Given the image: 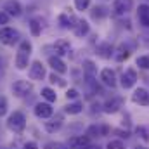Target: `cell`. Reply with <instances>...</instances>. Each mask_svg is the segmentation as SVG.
<instances>
[{"instance_id":"obj_1","label":"cell","mask_w":149,"mask_h":149,"mask_svg":"<svg viewBox=\"0 0 149 149\" xmlns=\"http://www.w3.org/2000/svg\"><path fill=\"white\" fill-rule=\"evenodd\" d=\"M7 128L12 130L14 134H21L26 128V116L21 111H14L7 120Z\"/></svg>"},{"instance_id":"obj_2","label":"cell","mask_w":149,"mask_h":149,"mask_svg":"<svg viewBox=\"0 0 149 149\" xmlns=\"http://www.w3.org/2000/svg\"><path fill=\"white\" fill-rule=\"evenodd\" d=\"M19 38H21L19 37V31L14 30V28H2L0 30V42L3 45H14V43L21 42Z\"/></svg>"},{"instance_id":"obj_3","label":"cell","mask_w":149,"mask_h":149,"mask_svg":"<svg viewBox=\"0 0 149 149\" xmlns=\"http://www.w3.org/2000/svg\"><path fill=\"white\" fill-rule=\"evenodd\" d=\"M31 90H33V85H31L30 81H26V80H17V81L12 85V92H14L16 97H24V95H28Z\"/></svg>"},{"instance_id":"obj_4","label":"cell","mask_w":149,"mask_h":149,"mask_svg":"<svg viewBox=\"0 0 149 149\" xmlns=\"http://www.w3.org/2000/svg\"><path fill=\"white\" fill-rule=\"evenodd\" d=\"M135 81H137V73H135V70H127L123 76H121V87L123 88H132L134 85H135Z\"/></svg>"},{"instance_id":"obj_5","label":"cell","mask_w":149,"mask_h":149,"mask_svg":"<svg viewBox=\"0 0 149 149\" xmlns=\"http://www.w3.org/2000/svg\"><path fill=\"white\" fill-rule=\"evenodd\" d=\"M35 114H37L38 118H50L52 114H54V109H52V106L49 104V102H38L37 106H35Z\"/></svg>"},{"instance_id":"obj_6","label":"cell","mask_w":149,"mask_h":149,"mask_svg":"<svg viewBox=\"0 0 149 149\" xmlns=\"http://www.w3.org/2000/svg\"><path fill=\"white\" fill-rule=\"evenodd\" d=\"M130 9H132V0H114V3H113V10L118 16L127 14Z\"/></svg>"},{"instance_id":"obj_7","label":"cell","mask_w":149,"mask_h":149,"mask_svg":"<svg viewBox=\"0 0 149 149\" xmlns=\"http://www.w3.org/2000/svg\"><path fill=\"white\" fill-rule=\"evenodd\" d=\"M45 76V68L40 61H35L31 66H30V78L31 80H42Z\"/></svg>"},{"instance_id":"obj_8","label":"cell","mask_w":149,"mask_h":149,"mask_svg":"<svg viewBox=\"0 0 149 149\" xmlns=\"http://www.w3.org/2000/svg\"><path fill=\"white\" fill-rule=\"evenodd\" d=\"M132 99H134V102H137L141 106H149V92L146 88H137L134 92Z\"/></svg>"},{"instance_id":"obj_9","label":"cell","mask_w":149,"mask_h":149,"mask_svg":"<svg viewBox=\"0 0 149 149\" xmlns=\"http://www.w3.org/2000/svg\"><path fill=\"white\" fill-rule=\"evenodd\" d=\"M101 80H102L104 85H108V87H111V88L116 87V74H114V71L109 70V68H106V70L101 71Z\"/></svg>"},{"instance_id":"obj_10","label":"cell","mask_w":149,"mask_h":149,"mask_svg":"<svg viewBox=\"0 0 149 149\" xmlns=\"http://www.w3.org/2000/svg\"><path fill=\"white\" fill-rule=\"evenodd\" d=\"M3 10H5L9 16H16V17L21 16V12H23V10H21V5H19L16 0H7L5 5H3Z\"/></svg>"},{"instance_id":"obj_11","label":"cell","mask_w":149,"mask_h":149,"mask_svg":"<svg viewBox=\"0 0 149 149\" xmlns=\"http://www.w3.org/2000/svg\"><path fill=\"white\" fill-rule=\"evenodd\" d=\"M88 137L87 135H78V137H71L70 139V146L73 149H81V148H87L88 146Z\"/></svg>"},{"instance_id":"obj_12","label":"cell","mask_w":149,"mask_h":149,"mask_svg":"<svg viewBox=\"0 0 149 149\" xmlns=\"http://www.w3.org/2000/svg\"><path fill=\"white\" fill-rule=\"evenodd\" d=\"M28 59H30V54L24 52V50H17V56H16V68L17 70H24L28 66Z\"/></svg>"},{"instance_id":"obj_13","label":"cell","mask_w":149,"mask_h":149,"mask_svg":"<svg viewBox=\"0 0 149 149\" xmlns=\"http://www.w3.org/2000/svg\"><path fill=\"white\" fill-rule=\"evenodd\" d=\"M49 66H50L54 71H57V73H66V64H64L59 57L50 56V57H49Z\"/></svg>"},{"instance_id":"obj_14","label":"cell","mask_w":149,"mask_h":149,"mask_svg":"<svg viewBox=\"0 0 149 149\" xmlns=\"http://www.w3.org/2000/svg\"><path fill=\"white\" fill-rule=\"evenodd\" d=\"M139 21L142 26L149 28V5H139Z\"/></svg>"},{"instance_id":"obj_15","label":"cell","mask_w":149,"mask_h":149,"mask_svg":"<svg viewBox=\"0 0 149 149\" xmlns=\"http://www.w3.org/2000/svg\"><path fill=\"white\" fill-rule=\"evenodd\" d=\"M120 106H121V99L120 97H114V99L108 101L104 104V113H116L120 109Z\"/></svg>"},{"instance_id":"obj_16","label":"cell","mask_w":149,"mask_h":149,"mask_svg":"<svg viewBox=\"0 0 149 149\" xmlns=\"http://www.w3.org/2000/svg\"><path fill=\"white\" fill-rule=\"evenodd\" d=\"M73 31H74L76 37H83V35H87V33H88V23H87V21H76Z\"/></svg>"},{"instance_id":"obj_17","label":"cell","mask_w":149,"mask_h":149,"mask_svg":"<svg viewBox=\"0 0 149 149\" xmlns=\"http://www.w3.org/2000/svg\"><path fill=\"white\" fill-rule=\"evenodd\" d=\"M54 49H56V52H57L59 56H63V54L70 52V42H68V40H57V42L54 43Z\"/></svg>"},{"instance_id":"obj_18","label":"cell","mask_w":149,"mask_h":149,"mask_svg":"<svg viewBox=\"0 0 149 149\" xmlns=\"http://www.w3.org/2000/svg\"><path fill=\"white\" fill-rule=\"evenodd\" d=\"M59 23L63 24V28H74L76 19L71 17V16H68V14H61V16H59Z\"/></svg>"},{"instance_id":"obj_19","label":"cell","mask_w":149,"mask_h":149,"mask_svg":"<svg viewBox=\"0 0 149 149\" xmlns=\"http://www.w3.org/2000/svg\"><path fill=\"white\" fill-rule=\"evenodd\" d=\"M42 97L50 104V102H56V99H57V95H56V92L52 90V88H49V87H45V88H42Z\"/></svg>"},{"instance_id":"obj_20","label":"cell","mask_w":149,"mask_h":149,"mask_svg":"<svg viewBox=\"0 0 149 149\" xmlns=\"http://www.w3.org/2000/svg\"><path fill=\"white\" fill-rule=\"evenodd\" d=\"M61 127H63V120H61V118H57V120H54V121H47V123H45V130H47V132H50V134H52V132H56V130H59Z\"/></svg>"},{"instance_id":"obj_21","label":"cell","mask_w":149,"mask_h":149,"mask_svg":"<svg viewBox=\"0 0 149 149\" xmlns=\"http://www.w3.org/2000/svg\"><path fill=\"white\" fill-rule=\"evenodd\" d=\"M81 108H83V106H81L80 102H73V104H68V106L64 108V111L70 113V114H78V113L81 111Z\"/></svg>"},{"instance_id":"obj_22","label":"cell","mask_w":149,"mask_h":149,"mask_svg":"<svg viewBox=\"0 0 149 149\" xmlns=\"http://www.w3.org/2000/svg\"><path fill=\"white\" fill-rule=\"evenodd\" d=\"M30 31H31L33 37H38V35L42 33V24H38V21L31 19V21H30Z\"/></svg>"},{"instance_id":"obj_23","label":"cell","mask_w":149,"mask_h":149,"mask_svg":"<svg viewBox=\"0 0 149 149\" xmlns=\"http://www.w3.org/2000/svg\"><path fill=\"white\" fill-rule=\"evenodd\" d=\"M137 66L142 70H149V56H141L137 57Z\"/></svg>"},{"instance_id":"obj_24","label":"cell","mask_w":149,"mask_h":149,"mask_svg":"<svg viewBox=\"0 0 149 149\" xmlns=\"http://www.w3.org/2000/svg\"><path fill=\"white\" fill-rule=\"evenodd\" d=\"M83 70H85L87 76H94V73H95V68H94V63L92 61H85L83 63Z\"/></svg>"},{"instance_id":"obj_25","label":"cell","mask_w":149,"mask_h":149,"mask_svg":"<svg viewBox=\"0 0 149 149\" xmlns=\"http://www.w3.org/2000/svg\"><path fill=\"white\" fill-rule=\"evenodd\" d=\"M101 135V127H97V125H94V127H90L88 130H87V137L90 139V137H99Z\"/></svg>"},{"instance_id":"obj_26","label":"cell","mask_w":149,"mask_h":149,"mask_svg":"<svg viewBox=\"0 0 149 149\" xmlns=\"http://www.w3.org/2000/svg\"><path fill=\"white\" fill-rule=\"evenodd\" d=\"M88 5H90V0H74V7L78 10H85Z\"/></svg>"},{"instance_id":"obj_27","label":"cell","mask_w":149,"mask_h":149,"mask_svg":"<svg viewBox=\"0 0 149 149\" xmlns=\"http://www.w3.org/2000/svg\"><path fill=\"white\" fill-rule=\"evenodd\" d=\"M128 56H130V52H128L127 49H125V50L121 49V50H118V54H116L114 57H116V61H125V59H128Z\"/></svg>"},{"instance_id":"obj_28","label":"cell","mask_w":149,"mask_h":149,"mask_svg":"<svg viewBox=\"0 0 149 149\" xmlns=\"http://www.w3.org/2000/svg\"><path fill=\"white\" fill-rule=\"evenodd\" d=\"M5 113H7V99L0 97V118L5 116Z\"/></svg>"},{"instance_id":"obj_29","label":"cell","mask_w":149,"mask_h":149,"mask_svg":"<svg viewBox=\"0 0 149 149\" xmlns=\"http://www.w3.org/2000/svg\"><path fill=\"white\" fill-rule=\"evenodd\" d=\"M104 10H106L104 7H95V9H94V12H92V17H94V19H97V17H102V16L106 14Z\"/></svg>"},{"instance_id":"obj_30","label":"cell","mask_w":149,"mask_h":149,"mask_svg":"<svg viewBox=\"0 0 149 149\" xmlns=\"http://www.w3.org/2000/svg\"><path fill=\"white\" fill-rule=\"evenodd\" d=\"M108 149H125V148H123V142L121 141H111L108 144Z\"/></svg>"},{"instance_id":"obj_31","label":"cell","mask_w":149,"mask_h":149,"mask_svg":"<svg viewBox=\"0 0 149 149\" xmlns=\"http://www.w3.org/2000/svg\"><path fill=\"white\" fill-rule=\"evenodd\" d=\"M9 23V14L7 12H0V24H7Z\"/></svg>"},{"instance_id":"obj_32","label":"cell","mask_w":149,"mask_h":149,"mask_svg":"<svg viewBox=\"0 0 149 149\" xmlns=\"http://www.w3.org/2000/svg\"><path fill=\"white\" fill-rule=\"evenodd\" d=\"M50 81H52V83H56V81H57V83H59V85H63V87L66 85V83H64V81H63L61 78H57L56 74H50Z\"/></svg>"},{"instance_id":"obj_33","label":"cell","mask_w":149,"mask_h":149,"mask_svg":"<svg viewBox=\"0 0 149 149\" xmlns=\"http://www.w3.org/2000/svg\"><path fill=\"white\" fill-rule=\"evenodd\" d=\"M137 134H142L141 137H142L144 141H149V135H148V134H146V130H144L142 127H141V128H137Z\"/></svg>"},{"instance_id":"obj_34","label":"cell","mask_w":149,"mask_h":149,"mask_svg":"<svg viewBox=\"0 0 149 149\" xmlns=\"http://www.w3.org/2000/svg\"><path fill=\"white\" fill-rule=\"evenodd\" d=\"M66 95H68V99H74V97H76V95H78V92H76V90H74V88H70V90H68V94H66Z\"/></svg>"},{"instance_id":"obj_35","label":"cell","mask_w":149,"mask_h":149,"mask_svg":"<svg viewBox=\"0 0 149 149\" xmlns=\"http://www.w3.org/2000/svg\"><path fill=\"white\" fill-rule=\"evenodd\" d=\"M24 149H38V146L35 142H26V144H24Z\"/></svg>"},{"instance_id":"obj_36","label":"cell","mask_w":149,"mask_h":149,"mask_svg":"<svg viewBox=\"0 0 149 149\" xmlns=\"http://www.w3.org/2000/svg\"><path fill=\"white\" fill-rule=\"evenodd\" d=\"M54 148V144H47V146H45V149H52Z\"/></svg>"},{"instance_id":"obj_37","label":"cell","mask_w":149,"mask_h":149,"mask_svg":"<svg viewBox=\"0 0 149 149\" xmlns=\"http://www.w3.org/2000/svg\"><path fill=\"white\" fill-rule=\"evenodd\" d=\"M0 149H2V148H0Z\"/></svg>"}]
</instances>
